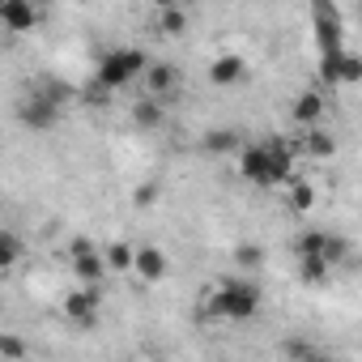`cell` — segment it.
<instances>
[{
	"mask_svg": "<svg viewBox=\"0 0 362 362\" xmlns=\"http://www.w3.org/2000/svg\"><path fill=\"white\" fill-rule=\"evenodd\" d=\"M294 153H298V141L277 136V141H260V145H239L235 162L252 188H281V179L294 175Z\"/></svg>",
	"mask_w": 362,
	"mask_h": 362,
	"instance_id": "1",
	"label": "cell"
},
{
	"mask_svg": "<svg viewBox=\"0 0 362 362\" xmlns=\"http://www.w3.org/2000/svg\"><path fill=\"white\" fill-rule=\"evenodd\" d=\"M256 311H260V286L247 277H222L201 298V315L218 320V324H243Z\"/></svg>",
	"mask_w": 362,
	"mask_h": 362,
	"instance_id": "2",
	"label": "cell"
},
{
	"mask_svg": "<svg viewBox=\"0 0 362 362\" xmlns=\"http://www.w3.org/2000/svg\"><path fill=\"white\" fill-rule=\"evenodd\" d=\"M145 64H149V56H145L141 47H111L107 56H98L94 81H98L107 94H119V90H128L132 81H141Z\"/></svg>",
	"mask_w": 362,
	"mask_h": 362,
	"instance_id": "3",
	"label": "cell"
},
{
	"mask_svg": "<svg viewBox=\"0 0 362 362\" xmlns=\"http://www.w3.org/2000/svg\"><path fill=\"white\" fill-rule=\"evenodd\" d=\"M98 311H103V290H98V286L77 281V290H69V294L60 298V315H64L69 324H77V328H94V324H98Z\"/></svg>",
	"mask_w": 362,
	"mask_h": 362,
	"instance_id": "4",
	"label": "cell"
},
{
	"mask_svg": "<svg viewBox=\"0 0 362 362\" xmlns=\"http://www.w3.org/2000/svg\"><path fill=\"white\" fill-rule=\"evenodd\" d=\"M60 107H64V103H56L47 90H30V94L18 103V119H22L30 132H47V128L60 124Z\"/></svg>",
	"mask_w": 362,
	"mask_h": 362,
	"instance_id": "5",
	"label": "cell"
},
{
	"mask_svg": "<svg viewBox=\"0 0 362 362\" xmlns=\"http://www.w3.org/2000/svg\"><path fill=\"white\" fill-rule=\"evenodd\" d=\"M69 264H73V277L86 281V286H103V277H107L103 247H94L90 239H73V247H69Z\"/></svg>",
	"mask_w": 362,
	"mask_h": 362,
	"instance_id": "6",
	"label": "cell"
},
{
	"mask_svg": "<svg viewBox=\"0 0 362 362\" xmlns=\"http://www.w3.org/2000/svg\"><path fill=\"white\" fill-rule=\"evenodd\" d=\"M209 86L214 90H235L243 77H247V64H243V56L239 52H222V56H214L209 60Z\"/></svg>",
	"mask_w": 362,
	"mask_h": 362,
	"instance_id": "7",
	"label": "cell"
},
{
	"mask_svg": "<svg viewBox=\"0 0 362 362\" xmlns=\"http://www.w3.org/2000/svg\"><path fill=\"white\" fill-rule=\"evenodd\" d=\"M35 26H39V5L35 0H5V5H0V30L26 35Z\"/></svg>",
	"mask_w": 362,
	"mask_h": 362,
	"instance_id": "8",
	"label": "cell"
},
{
	"mask_svg": "<svg viewBox=\"0 0 362 362\" xmlns=\"http://www.w3.org/2000/svg\"><path fill=\"white\" fill-rule=\"evenodd\" d=\"M166 269H170V256H166L158 243H145V247H136V256H132V273H136L145 286H158V281L166 277Z\"/></svg>",
	"mask_w": 362,
	"mask_h": 362,
	"instance_id": "9",
	"label": "cell"
},
{
	"mask_svg": "<svg viewBox=\"0 0 362 362\" xmlns=\"http://www.w3.org/2000/svg\"><path fill=\"white\" fill-rule=\"evenodd\" d=\"M324 111H328V98H324L320 90H303V94L290 103V124H294V128L324 124Z\"/></svg>",
	"mask_w": 362,
	"mask_h": 362,
	"instance_id": "10",
	"label": "cell"
},
{
	"mask_svg": "<svg viewBox=\"0 0 362 362\" xmlns=\"http://www.w3.org/2000/svg\"><path fill=\"white\" fill-rule=\"evenodd\" d=\"M141 81H145V94L166 98V94H175V90H179V69H175V64H145Z\"/></svg>",
	"mask_w": 362,
	"mask_h": 362,
	"instance_id": "11",
	"label": "cell"
},
{
	"mask_svg": "<svg viewBox=\"0 0 362 362\" xmlns=\"http://www.w3.org/2000/svg\"><path fill=\"white\" fill-rule=\"evenodd\" d=\"M315 5V30H320V52H332L341 47V22H337V9L328 0H311Z\"/></svg>",
	"mask_w": 362,
	"mask_h": 362,
	"instance_id": "12",
	"label": "cell"
},
{
	"mask_svg": "<svg viewBox=\"0 0 362 362\" xmlns=\"http://www.w3.org/2000/svg\"><path fill=\"white\" fill-rule=\"evenodd\" d=\"M239 145H243V136H239L235 128H209V132L201 136L205 158H235V153H239Z\"/></svg>",
	"mask_w": 362,
	"mask_h": 362,
	"instance_id": "13",
	"label": "cell"
},
{
	"mask_svg": "<svg viewBox=\"0 0 362 362\" xmlns=\"http://www.w3.org/2000/svg\"><path fill=\"white\" fill-rule=\"evenodd\" d=\"M153 30H158L162 39H179V35H184V30H188V9H184V0H179V5H158Z\"/></svg>",
	"mask_w": 362,
	"mask_h": 362,
	"instance_id": "14",
	"label": "cell"
},
{
	"mask_svg": "<svg viewBox=\"0 0 362 362\" xmlns=\"http://www.w3.org/2000/svg\"><path fill=\"white\" fill-rule=\"evenodd\" d=\"M298 149H303L307 158H332V153H337V136H332L324 124H311V128H303Z\"/></svg>",
	"mask_w": 362,
	"mask_h": 362,
	"instance_id": "15",
	"label": "cell"
},
{
	"mask_svg": "<svg viewBox=\"0 0 362 362\" xmlns=\"http://www.w3.org/2000/svg\"><path fill=\"white\" fill-rule=\"evenodd\" d=\"M281 188H286V205H290L294 214H307V209L315 205V188H311V179L290 175V179H281Z\"/></svg>",
	"mask_w": 362,
	"mask_h": 362,
	"instance_id": "16",
	"label": "cell"
},
{
	"mask_svg": "<svg viewBox=\"0 0 362 362\" xmlns=\"http://www.w3.org/2000/svg\"><path fill=\"white\" fill-rule=\"evenodd\" d=\"M26 260V239L9 226H0V273H9Z\"/></svg>",
	"mask_w": 362,
	"mask_h": 362,
	"instance_id": "17",
	"label": "cell"
},
{
	"mask_svg": "<svg viewBox=\"0 0 362 362\" xmlns=\"http://www.w3.org/2000/svg\"><path fill=\"white\" fill-rule=\"evenodd\" d=\"M132 124H136V128H162V124H166L162 98H153V94L136 98V103H132Z\"/></svg>",
	"mask_w": 362,
	"mask_h": 362,
	"instance_id": "18",
	"label": "cell"
},
{
	"mask_svg": "<svg viewBox=\"0 0 362 362\" xmlns=\"http://www.w3.org/2000/svg\"><path fill=\"white\" fill-rule=\"evenodd\" d=\"M132 256H136V247L124 243V239H115V243L103 247V264H107V273H132Z\"/></svg>",
	"mask_w": 362,
	"mask_h": 362,
	"instance_id": "19",
	"label": "cell"
},
{
	"mask_svg": "<svg viewBox=\"0 0 362 362\" xmlns=\"http://www.w3.org/2000/svg\"><path fill=\"white\" fill-rule=\"evenodd\" d=\"M294 260H298V281H303V286H328L332 264H328L324 256H294Z\"/></svg>",
	"mask_w": 362,
	"mask_h": 362,
	"instance_id": "20",
	"label": "cell"
},
{
	"mask_svg": "<svg viewBox=\"0 0 362 362\" xmlns=\"http://www.w3.org/2000/svg\"><path fill=\"white\" fill-rule=\"evenodd\" d=\"M362 81V60L349 52V47H341V56H337V73H332V86H358Z\"/></svg>",
	"mask_w": 362,
	"mask_h": 362,
	"instance_id": "21",
	"label": "cell"
},
{
	"mask_svg": "<svg viewBox=\"0 0 362 362\" xmlns=\"http://www.w3.org/2000/svg\"><path fill=\"white\" fill-rule=\"evenodd\" d=\"M324 239H328V230H307V235H298V239H294V256H324Z\"/></svg>",
	"mask_w": 362,
	"mask_h": 362,
	"instance_id": "22",
	"label": "cell"
},
{
	"mask_svg": "<svg viewBox=\"0 0 362 362\" xmlns=\"http://www.w3.org/2000/svg\"><path fill=\"white\" fill-rule=\"evenodd\" d=\"M230 256H235V264H239V269H247V273L264 264V247H260V243H239Z\"/></svg>",
	"mask_w": 362,
	"mask_h": 362,
	"instance_id": "23",
	"label": "cell"
},
{
	"mask_svg": "<svg viewBox=\"0 0 362 362\" xmlns=\"http://www.w3.org/2000/svg\"><path fill=\"white\" fill-rule=\"evenodd\" d=\"M30 354V341L22 337H0V358H26Z\"/></svg>",
	"mask_w": 362,
	"mask_h": 362,
	"instance_id": "24",
	"label": "cell"
},
{
	"mask_svg": "<svg viewBox=\"0 0 362 362\" xmlns=\"http://www.w3.org/2000/svg\"><path fill=\"white\" fill-rule=\"evenodd\" d=\"M158 197H162V192H158V184H141V188H136V197H132V201H136V205H141V209H149V205H153V201H158Z\"/></svg>",
	"mask_w": 362,
	"mask_h": 362,
	"instance_id": "25",
	"label": "cell"
},
{
	"mask_svg": "<svg viewBox=\"0 0 362 362\" xmlns=\"http://www.w3.org/2000/svg\"><path fill=\"white\" fill-rule=\"evenodd\" d=\"M281 354H290V358H315V349H311V345H303V341H286V345H281Z\"/></svg>",
	"mask_w": 362,
	"mask_h": 362,
	"instance_id": "26",
	"label": "cell"
},
{
	"mask_svg": "<svg viewBox=\"0 0 362 362\" xmlns=\"http://www.w3.org/2000/svg\"><path fill=\"white\" fill-rule=\"evenodd\" d=\"M149 5H153V9H158V5H179V0H149Z\"/></svg>",
	"mask_w": 362,
	"mask_h": 362,
	"instance_id": "27",
	"label": "cell"
},
{
	"mask_svg": "<svg viewBox=\"0 0 362 362\" xmlns=\"http://www.w3.org/2000/svg\"><path fill=\"white\" fill-rule=\"evenodd\" d=\"M0 5H5V0H0Z\"/></svg>",
	"mask_w": 362,
	"mask_h": 362,
	"instance_id": "28",
	"label": "cell"
}]
</instances>
